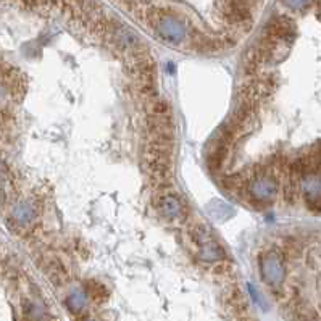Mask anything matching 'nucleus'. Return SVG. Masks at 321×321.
Returning a JSON list of instances; mask_svg holds the SVG:
<instances>
[{"mask_svg":"<svg viewBox=\"0 0 321 321\" xmlns=\"http://www.w3.org/2000/svg\"><path fill=\"white\" fill-rule=\"evenodd\" d=\"M305 205L310 211L319 213L321 211V197H308V199H305Z\"/></svg>","mask_w":321,"mask_h":321,"instance_id":"nucleus-9","label":"nucleus"},{"mask_svg":"<svg viewBox=\"0 0 321 321\" xmlns=\"http://www.w3.org/2000/svg\"><path fill=\"white\" fill-rule=\"evenodd\" d=\"M194 241L197 244V258L203 265H215L223 261L225 250L218 241L211 236L210 229L205 225H199L194 229Z\"/></svg>","mask_w":321,"mask_h":321,"instance_id":"nucleus-4","label":"nucleus"},{"mask_svg":"<svg viewBox=\"0 0 321 321\" xmlns=\"http://www.w3.org/2000/svg\"><path fill=\"white\" fill-rule=\"evenodd\" d=\"M278 181L270 171H255L247 186V195L255 207H266L276 199Z\"/></svg>","mask_w":321,"mask_h":321,"instance_id":"nucleus-2","label":"nucleus"},{"mask_svg":"<svg viewBox=\"0 0 321 321\" xmlns=\"http://www.w3.org/2000/svg\"><path fill=\"white\" fill-rule=\"evenodd\" d=\"M82 321H97L95 318H86V319H82Z\"/></svg>","mask_w":321,"mask_h":321,"instance_id":"nucleus-13","label":"nucleus"},{"mask_svg":"<svg viewBox=\"0 0 321 321\" xmlns=\"http://www.w3.org/2000/svg\"><path fill=\"white\" fill-rule=\"evenodd\" d=\"M5 97H7V89H5V86L2 84V82H0V102H2Z\"/></svg>","mask_w":321,"mask_h":321,"instance_id":"nucleus-12","label":"nucleus"},{"mask_svg":"<svg viewBox=\"0 0 321 321\" xmlns=\"http://www.w3.org/2000/svg\"><path fill=\"white\" fill-rule=\"evenodd\" d=\"M87 303H89V295L86 289L82 286H76L70 289L67 300H65V307L68 308L71 315H81L82 311L87 308Z\"/></svg>","mask_w":321,"mask_h":321,"instance_id":"nucleus-7","label":"nucleus"},{"mask_svg":"<svg viewBox=\"0 0 321 321\" xmlns=\"http://www.w3.org/2000/svg\"><path fill=\"white\" fill-rule=\"evenodd\" d=\"M260 276L270 289L278 291L281 289L286 279V265L283 255L276 249H268L261 252L260 261H258Z\"/></svg>","mask_w":321,"mask_h":321,"instance_id":"nucleus-3","label":"nucleus"},{"mask_svg":"<svg viewBox=\"0 0 321 321\" xmlns=\"http://www.w3.org/2000/svg\"><path fill=\"white\" fill-rule=\"evenodd\" d=\"M157 208L160 215H163L167 220H176L184 215V202L178 194L167 192L162 194L157 200Z\"/></svg>","mask_w":321,"mask_h":321,"instance_id":"nucleus-5","label":"nucleus"},{"mask_svg":"<svg viewBox=\"0 0 321 321\" xmlns=\"http://www.w3.org/2000/svg\"><path fill=\"white\" fill-rule=\"evenodd\" d=\"M281 4L294 12H305L313 4V0H281Z\"/></svg>","mask_w":321,"mask_h":321,"instance_id":"nucleus-8","label":"nucleus"},{"mask_svg":"<svg viewBox=\"0 0 321 321\" xmlns=\"http://www.w3.org/2000/svg\"><path fill=\"white\" fill-rule=\"evenodd\" d=\"M168 106H170V105H168L167 100H163V98H158V100L155 102V105H153V112L158 113L160 117H162V115H165V113L168 112Z\"/></svg>","mask_w":321,"mask_h":321,"instance_id":"nucleus-10","label":"nucleus"},{"mask_svg":"<svg viewBox=\"0 0 321 321\" xmlns=\"http://www.w3.org/2000/svg\"><path fill=\"white\" fill-rule=\"evenodd\" d=\"M10 217L16 226L26 228L31 223H34V220L37 218V208L36 205L29 200H20L12 207Z\"/></svg>","mask_w":321,"mask_h":321,"instance_id":"nucleus-6","label":"nucleus"},{"mask_svg":"<svg viewBox=\"0 0 321 321\" xmlns=\"http://www.w3.org/2000/svg\"><path fill=\"white\" fill-rule=\"evenodd\" d=\"M5 179H7V167H5V163L0 160V187L4 186Z\"/></svg>","mask_w":321,"mask_h":321,"instance_id":"nucleus-11","label":"nucleus"},{"mask_svg":"<svg viewBox=\"0 0 321 321\" xmlns=\"http://www.w3.org/2000/svg\"><path fill=\"white\" fill-rule=\"evenodd\" d=\"M155 29L158 37L168 45H181L187 39L184 20L170 10H158V13H155Z\"/></svg>","mask_w":321,"mask_h":321,"instance_id":"nucleus-1","label":"nucleus"}]
</instances>
